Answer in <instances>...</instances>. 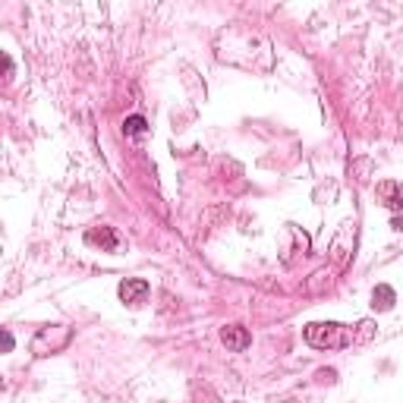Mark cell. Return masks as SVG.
<instances>
[{
	"instance_id": "3957f363",
	"label": "cell",
	"mask_w": 403,
	"mask_h": 403,
	"mask_svg": "<svg viewBox=\"0 0 403 403\" xmlns=\"http://www.w3.org/2000/svg\"><path fill=\"white\" fill-rule=\"evenodd\" d=\"M85 243L89 246H98L101 252H120L123 249V237L107 224H95L85 230Z\"/></svg>"
},
{
	"instance_id": "30bf717a",
	"label": "cell",
	"mask_w": 403,
	"mask_h": 403,
	"mask_svg": "<svg viewBox=\"0 0 403 403\" xmlns=\"http://www.w3.org/2000/svg\"><path fill=\"white\" fill-rule=\"evenodd\" d=\"M13 347H16L13 334L6 331V328H0V353H13Z\"/></svg>"
},
{
	"instance_id": "8fae6325",
	"label": "cell",
	"mask_w": 403,
	"mask_h": 403,
	"mask_svg": "<svg viewBox=\"0 0 403 403\" xmlns=\"http://www.w3.org/2000/svg\"><path fill=\"white\" fill-rule=\"evenodd\" d=\"M10 76H13V63H10V57L0 54V82H6Z\"/></svg>"
},
{
	"instance_id": "277c9868",
	"label": "cell",
	"mask_w": 403,
	"mask_h": 403,
	"mask_svg": "<svg viewBox=\"0 0 403 403\" xmlns=\"http://www.w3.org/2000/svg\"><path fill=\"white\" fill-rule=\"evenodd\" d=\"M145 296H149V281H142V277H127L120 284V299L127 306H142Z\"/></svg>"
},
{
	"instance_id": "7a4b0ae2",
	"label": "cell",
	"mask_w": 403,
	"mask_h": 403,
	"mask_svg": "<svg viewBox=\"0 0 403 403\" xmlns=\"http://www.w3.org/2000/svg\"><path fill=\"white\" fill-rule=\"evenodd\" d=\"M67 343H70V328L54 325V328L38 331V337L32 340V350H35V356H48V353H54V350H63Z\"/></svg>"
},
{
	"instance_id": "5b68a950",
	"label": "cell",
	"mask_w": 403,
	"mask_h": 403,
	"mask_svg": "<svg viewBox=\"0 0 403 403\" xmlns=\"http://www.w3.org/2000/svg\"><path fill=\"white\" fill-rule=\"evenodd\" d=\"M221 340H224L227 350H233V353H243L249 343H252V334H249L243 325H230V328H224V331H221Z\"/></svg>"
},
{
	"instance_id": "8992f818",
	"label": "cell",
	"mask_w": 403,
	"mask_h": 403,
	"mask_svg": "<svg viewBox=\"0 0 403 403\" xmlns=\"http://www.w3.org/2000/svg\"><path fill=\"white\" fill-rule=\"evenodd\" d=\"M378 202L385 205V208H391L394 215L403 208V199H400V186H397V180H385V183H378Z\"/></svg>"
},
{
	"instance_id": "9c48e42d",
	"label": "cell",
	"mask_w": 403,
	"mask_h": 403,
	"mask_svg": "<svg viewBox=\"0 0 403 403\" xmlns=\"http://www.w3.org/2000/svg\"><path fill=\"white\" fill-rule=\"evenodd\" d=\"M353 334H356V343H365V340H372V334H375V325H372V321H362L359 331H353Z\"/></svg>"
},
{
	"instance_id": "52a82bcc",
	"label": "cell",
	"mask_w": 403,
	"mask_h": 403,
	"mask_svg": "<svg viewBox=\"0 0 403 403\" xmlns=\"http://www.w3.org/2000/svg\"><path fill=\"white\" fill-rule=\"evenodd\" d=\"M394 303H397V293L387 287V284L375 287V293H372V309H375V312H387V309H394Z\"/></svg>"
},
{
	"instance_id": "ba28073f",
	"label": "cell",
	"mask_w": 403,
	"mask_h": 403,
	"mask_svg": "<svg viewBox=\"0 0 403 403\" xmlns=\"http://www.w3.org/2000/svg\"><path fill=\"white\" fill-rule=\"evenodd\" d=\"M123 133H127L129 139H139V136H145L149 133V123H145V117H127V120H123Z\"/></svg>"
},
{
	"instance_id": "6da1fadb",
	"label": "cell",
	"mask_w": 403,
	"mask_h": 403,
	"mask_svg": "<svg viewBox=\"0 0 403 403\" xmlns=\"http://www.w3.org/2000/svg\"><path fill=\"white\" fill-rule=\"evenodd\" d=\"M356 328H347L340 321H312V325L303 328L306 343L315 350H343L356 343Z\"/></svg>"
}]
</instances>
